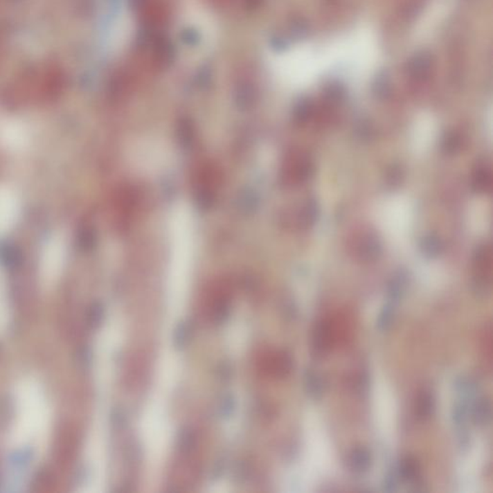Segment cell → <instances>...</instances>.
<instances>
[{"label": "cell", "instance_id": "277c9868", "mask_svg": "<svg viewBox=\"0 0 493 493\" xmlns=\"http://www.w3.org/2000/svg\"><path fill=\"white\" fill-rule=\"evenodd\" d=\"M19 213L21 199L17 192L7 185H0V235L14 228Z\"/></svg>", "mask_w": 493, "mask_h": 493}, {"label": "cell", "instance_id": "7a4b0ae2", "mask_svg": "<svg viewBox=\"0 0 493 493\" xmlns=\"http://www.w3.org/2000/svg\"><path fill=\"white\" fill-rule=\"evenodd\" d=\"M132 159L143 172H156L164 169L171 160V152L165 143L157 139H144L132 149Z\"/></svg>", "mask_w": 493, "mask_h": 493}, {"label": "cell", "instance_id": "9c48e42d", "mask_svg": "<svg viewBox=\"0 0 493 493\" xmlns=\"http://www.w3.org/2000/svg\"><path fill=\"white\" fill-rule=\"evenodd\" d=\"M473 422L481 428L487 427L492 422V403L487 397L478 399L470 410Z\"/></svg>", "mask_w": 493, "mask_h": 493}, {"label": "cell", "instance_id": "5b68a950", "mask_svg": "<svg viewBox=\"0 0 493 493\" xmlns=\"http://www.w3.org/2000/svg\"><path fill=\"white\" fill-rule=\"evenodd\" d=\"M335 328L330 319H321L315 323L312 330V348L316 359L327 357L335 344Z\"/></svg>", "mask_w": 493, "mask_h": 493}, {"label": "cell", "instance_id": "3957f363", "mask_svg": "<svg viewBox=\"0 0 493 493\" xmlns=\"http://www.w3.org/2000/svg\"><path fill=\"white\" fill-rule=\"evenodd\" d=\"M68 255L65 236L59 234L49 239L41 256V276L46 285H51L60 277Z\"/></svg>", "mask_w": 493, "mask_h": 493}, {"label": "cell", "instance_id": "52a82bcc", "mask_svg": "<svg viewBox=\"0 0 493 493\" xmlns=\"http://www.w3.org/2000/svg\"><path fill=\"white\" fill-rule=\"evenodd\" d=\"M347 465L350 472L355 474H366L371 469L373 465V457L368 448L364 446H355L350 450L348 457H347Z\"/></svg>", "mask_w": 493, "mask_h": 493}, {"label": "cell", "instance_id": "ba28073f", "mask_svg": "<svg viewBox=\"0 0 493 493\" xmlns=\"http://www.w3.org/2000/svg\"><path fill=\"white\" fill-rule=\"evenodd\" d=\"M435 395L427 389L419 391L414 404V413L419 421L430 420L436 410Z\"/></svg>", "mask_w": 493, "mask_h": 493}, {"label": "cell", "instance_id": "4fadbf2b", "mask_svg": "<svg viewBox=\"0 0 493 493\" xmlns=\"http://www.w3.org/2000/svg\"><path fill=\"white\" fill-rule=\"evenodd\" d=\"M394 319H395L394 310L391 307H384L383 312L379 313L377 327L379 330H388L393 324Z\"/></svg>", "mask_w": 493, "mask_h": 493}, {"label": "cell", "instance_id": "30bf717a", "mask_svg": "<svg viewBox=\"0 0 493 493\" xmlns=\"http://www.w3.org/2000/svg\"><path fill=\"white\" fill-rule=\"evenodd\" d=\"M398 475L402 481L415 482L421 475L420 463L413 456L401 458L398 465Z\"/></svg>", "mask_w": 493, "mask_h": 493}, {"label": "cell", "instance_id": "7c38bea8", "mask_svg": "<svg viewBox=\"0 0 493 493\" xmlns=\"http://www.w3.org/2000/svg\"><path fill=\"white\" fill-rule=\"evenodd\" d=\"M9 315L6 282L3 274L0 271V334L6 330L7 324L9 323Z\"/></svg>", "mask_w": 493, "mask_h": 493}, {"label": "cell", "instance_id": "8fae6325", "mask_svg": "<svg viewBox=\"0 0 493 493\" xmlns=\"http://www.w3.org/2000/svg\"><path fill=\"white\" fill-rule=\"evenodd\" d=\"M305 388L308 395L312 397L313 400H321L327 391L326 379L315 372H308L305 378Z\"/></svg>", "mask_w": 493, "mask_h": 493}, {"label": "cell", "instance_id": "6da1fadb", "mask_svg": "<svg viewBox=\"0 0 493 493\" xmlns=\"http://www.w3.org/2000/svg\"><path fill=\"white\" fill-rule=\"evenodd\" d=\"M17 418L12 431L15 446L26 445L44 431L46 405L40 386L35 382L24 381L17 388Z\"/></svg>", "mask_w": 493, "mask_h": 493}, {"label": "cell", "instance_id": "8992f818", "mask_svg": "<svg viewBox=\"0 0 493 493\" xmlns=\"http://www.w3.org/2000/svg\"><path fill=\"white\" fill-rule=\"evenodd\" d=\"M28 142L29 130L26 123L10 119L0 122V144L4 145L6 149H24Z\"/></svg>", "mask_w": 493, "mask_h": 493}]
</instances>
